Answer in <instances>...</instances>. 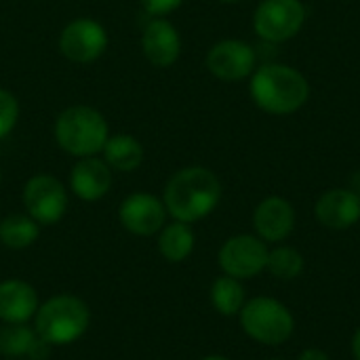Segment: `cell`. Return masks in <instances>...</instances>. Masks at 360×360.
I'll list each match as a JSON object with an SVG mask.
<instances>
[{"mask_svg":"<svg viewBox=\"0 0 360 360\" xmlns=\"http://www.w3.org/2000/svg\"><path fill=\"white\" fill-rule=\"evenodd\" d=\"M0 184H2V171H0Z\"/></svg>","mask_w":360,"mask_h":360,"instance_id":"29","label":"cell"},{"mask_svg":"<svg viewBox=\"0 0 360 360\" xmlns=\"http://www.w3.org/2000/svg\"><path fill=\"white\" fill-rule=\"evenodd\" d=\"M243 331L266 346L285 344L295 329L293 314L285 304L274 297H253L245 302L243 310L238 312Z\"/></svg>","mask_w":360,"mask_h":360,"instance_id":"5","label":"cell"},{"mask_svg":"<svg viewBox=\"0 0 360 360\" xmlns=\"http://www.w3.org/2000/svg\"><path fill=\"white\" fill-rule=\"evenodd\" d=\"M200 360H230V359H226V356H219V354H211V356H205V359H200Z\"/></svg>","mask_w":360,"mask_h":360,"instance_id":"27","label":"cell"},{"mask_svg":"<svg viewBox=\"0 0 360 360\" xmlns=\"http://www.w3.org/2000/svg\"><path fill=\"white\" fill-rule=\"evenodd\" d=\"M253 226L264 243H281L295 228V209L283 196H268L255 207Z\"/></svg>","mask_w":360,"mask_h":360,"instance_id":"12","label":"cell"},{"mask_svg":"<svg viewBox=\"0 0 360 360\" xmlns=\"http://www.w3.org/2000/svg\"><path fill=\"white\" fill-rule=\"evenodd\" d=\"M141 49H143L146 59L152 65L169 68L181 55V36L169 19L156 17V19H150L148 25L143 27Z\"/></svg>","mask_w":360,"mask_h":360,"instance_id":"14","label":"cell"},{"mask_svg":"<svg viewBox=\"0 0 360 360\" xmlns=\"http://www.w3.org/2000/svg\"><path fill=\"white\" fill-rule=\"evenodd\" d=\"M268 255H270V249L259 236L236 234L221 245L217 253V262L224 274L238 278V281H247V278L257 276L262 270H266Z\"/></svg>","mask_w":360,"mask_h":360,"instance_id":"8","label":"cell"},{"mask_svg":"<svg viewBox=\"0 0 360 360\" xmlns=\"http://www.w3.org/2000/svg\"><path fill=\"white\" fill-rule=\"evenodd\" d=\"M321 226L329 230H348L360 219V196L350 188H333L321 194L314 207Z\"/></svg>","mask_w":360,"mask_h":360,"instance_id":"13","label":"cell"},{"mask_svg":"<svg viewBox=\"0 0 360 360\" xmlns=\"http://www.w3.org/2000/svg\"><path fill=\"white\" fill-rule=\"evenodd\" d=\"M219 2H224V4H236V2H240V0H219Z\"/></svg>","mask_w":360,"mask_h":360,"instance_id":"28","label":"cell"},{"mask_svg":"<svg viewBox=\"0 0 360 360\" xmlns=\"http://www.w3.org/2000/svg\"><path fill=\"white\" fill-rule=\"evenodd\" d=\"M274 360H278V359H274Z\"/></svg>","mask_w":360,"mask_h":360,"instance_id":"30","label":"cell"},{"mask_svg":"<svg viewBox=\"0 0 360 360\" xmlns=\"http://www.w3.org/2000/svg\"><path fill=\"white\" fill-rule=\"evenodd\" d=\"M352 354H354V359L360 360V327L352 338Z\"/></svg>","mask_w":360,"mask_h":360,"instance_id":"26","label":"cell"},{"mask_svg":"<svg viewBox=\"0 0 360 360\" xmlns=\"http://www.w3.org/2000/svg\"><path fill=\"white\" fill-rule=\"evenodd\" d=\"M51 346L30 325H4L0 329V354L8 359L46 360Z\"/></svg>","mask_w":360,"mask_h":360,"instance_id":"17","label":"cell"},{"mask_svg":"<svg viewBox=\"0 0 360 360\" xmlns=\"http://www.w3.org/2000/svg\"><path fill=\"white\" fill-rule=\"evenodd\" d=\"M249 93L262 112L272 116H289L308 103L310 82L297 68L287 63H262L251 74Z\"/></svg>","mask_w":360,"mask_h":360,"instance_id":"2","label":"cell"},{"mask_svg":"<svg viewBox=\"0 0 360 360\" xmlns=\"http://www.w3.org/2000/svg\"><path fill=\"white\" fill-rule=\"evenodd\" d=\"M108 49L105 27L89 17H78L70 21L59 36V51L65 59L74 63H91L99 59Z\"/></svg>","mask_w":360,"mask_h":360,"instance_id":"9","label":"cell"},{"mask_svg":"<svg viewBox=\"0 0 360 360\" xmlns=\"http://www.w3.org/2000/svg\"><path fill=\"white\" fill-rule=\"evenodd\" d=\"M141 6L146 8L148 15H154V17H165L173 11H177L181 6L184 0H139Z\"/></svg>","mask_w":360,"mask_h":360,"instance_id":"24","label":"cell"},{"mask_svg":"<svg viewBox=\"0 0 360 360\" xmlns=\"http://www.w3.org/2000/svg\"><path fill=\"white\" fill-rule=\"evenodd\" d=\"M91 325V310L84 300L72 293H59L38 306L34 331L51 348L76 344Z\"/></svg>","mask_w":360,"mask_h":360,"instance_id":"3","label":"cell"},{"mask_svg":"<svg viewBox=\"0 0 360 360\" xmlns=\"http://www.w3.org/2000/svg\"><path fill=\"white\" fill-rule=\"evenodd\" d=\"M306 15L302 0H262L253 13V30L264 42L281 44L302 32Z\"/></svg>","mask_w":360,"mask_h":360,"instance_id":"6","label":"cell"},{"mask_svg":"<svg viewBox=\"0 0 360 360\" xmlns=\"http://www.w3.org/2000/svg\"><path fill=\"white\" fill-rule=\"evenodd\" d=\"M196 245V236L192 230V224H184L173 219L171 224H165L158 232V251L165 262L169 264H181L186 262Z\"/></svg>","mask_w":360,"mask_h":360,"instance_id":"18","label":"cell"},{"mask_svg":"<svg viewBox=\"0 0 360 360\" xmlns=\"http://www.w3.org/2000/svg\"><path fill=\"white\" fill-rule=\"evenodd\" d=\"M266 270H270V274L281 281H293L304 270V257L293 247H276L268 255Z\"/></svg>","mask_w":360,"mask_h":360,"instance_id":"22","label":"cell"},{"mask_svg":"<svg viewBox=\"0 0 360 360\" xmlns=\"http://www.w3.org/2000/svg\"><path fill=\"white\" fill-rule=\"evenodd\" d=\"M247 302L245 287L238 278L228 274L219 276L211 285V304L221 316H236Z\"/></svg>","mask_w":360,"mask_h":360,"instance_id":"21","label":"cell"},{"mask_svg":"<svg viewBox=\"0 0 360 360\" xmlns=\"http://www.w3.org/2000/svg\"><path fill=\"white\" fill-rule=\"evenodd\" d=\"M221 200V181L207 167L179 169L165 186L162 202L167 213L184 224H196L211 215Z\"/></svg>","mask_w":360,"mask_h":360,"instance_id":"1","label":"cell"},{"mask_svg":"<svg viewBox=\"0 0 360 360\" xmlns=\"http://www.w3.org/2000/svg\"><path fill=\"white\" fill-rule=\"evenodd\" d=\"M167 207L162 198L150 192L129 194L118 209V219L129 234L135 236H154L167 224Z\"/></svg>","mask_w":360,"mask_h":360,"instance_id":"11","label":"cell"},{"mask_svg":"<svg viewBox=\"0 0 360 360\" xmlns=\"http://www.w3.org/2000/svg\"><path fill=\"white\" fill-rule=\"evenodd\" d=\"M19 120V101L17 97L6 91V89H0V139L6 137L15 124Z\"/></svg>","mask_w":360,"mask_h":360,"instance_id":"23","label":"cell"},{"mask_svg":"<svg viewBox=\"0 0 360 360\" xmlns=\"http://www.w3.org/2000/svg\"><path fill=\"white\" fill-rule=\"evenodd\" d=\"M101 152H103L105 165L114 171H120V173H131V171L139 169V165L143 162L141 143L135 137L124 135V133L108 137Z\"/></svg>","mask_w":360,"mask_h":360,"instance_id":"19","label":"cell"},{"mask_svg":"<svg viewBox=\"0 0 360 360\" xmlns=\"http://www.w3.org/2000/svg\"><path fill=\"white\" fill-rule=\"evenodd\" d=\"M257 68V53L245 40L226 38L215 42L207 53V70L226 82H238L249 78Z\"/></svg>","mask_w":360,"mask_h":360,"instance_id":"10","label":"cell"},{"mask_svg":"<svg viewBox=\"0 0 360 360\" xmlns=\"http://www.w3.org/2000/svg\"><path fill=\"white\" fill-rule=\"evenodd\" d=\"M40 300L34 285L21 278L0 281V321L4 325H27L38 312Z\"/></svg>","mask_w":360,"mask_h":360,"instance_id":"15","label":"cell"},{"mask_svg":"<svg viewBox=\"0 0 360 360\" xmlns=\"http://www.w3.org/2000/svg\"><path fill=\"white\" fill-rule=\"evenodd\" d=\"M112 188V169L97 156L80 158L70 173V190L84 202L103 198Z\"/></svg>","mask_w":360,"mask_h":360,"instance_id":"16","label":"cell"},{"mask_svg":"<svg viewBox=\"0 0 360 360\" xmlns=\"http://www.w3.org/2000/svg\"><path fill=\"white\" fill-rule=\"evenodd\" d=\"M40 236V224L27 213H13L0 221V243L11 251H23L32 247Z\"/></svg>","mask_w":360,"mask_h":360,"instance_id":"20","label":"cell"},{"mask_svg":"<svg viewBox=\"0 0 360 360\" xmlns=\"http://www.w3.org/2000/svg\"><path fill=\"white\" fill-rule=\"evenodd\" d=\"M110 137L101 112L91 105H70L55 120V139L63 152L76 158L97 156Z\"/></svg>","mask_w":360,"mask_h":360,"instance_id":"4","label":"cell"},{"mask_svg":"<svg viewBox=\"0 0 360 360\" xmlns=\"http://www.w3.org/2000/svg\"><path fill=\"white\" fill-rule=\"evenodd\" d=\"M300 360H331V359H329V354H325V352H323V350H319V348H308V350H304V352H302Z\"/></svg>","mask_w":360,"mask_h":360,"instance_id":"25","label":"cell"},{"mask_svg":"<svg viewBox=\"0 0 360 360\" xmlns=\"http://www.w3.org/2000/svg\"><path fill=\"white\" fill-rule=\"evenodd\" d=\"M25 213L40 226H53L68 211V190L53 175H34L23 186Z\"/></svg>","mask_w":360,"mask_h":360,"instance_id":"7","label":"cell"}]
</instances>
